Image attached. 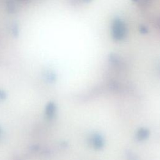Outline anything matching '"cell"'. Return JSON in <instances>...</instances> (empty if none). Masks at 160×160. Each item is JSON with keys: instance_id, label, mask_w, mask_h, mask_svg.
Wrapping results in <instances>:
<instances>
[{"instance_id": "1", "label": "cell", "mask_w": 160, "mask_h": 160, "mask_svg": "<svg viewBox=\"0 0 160 160\" xmlns=\"http://www.w3.org/2000/svg\"><path fill=\"white\" fill-rule=\"evenodd\" d=\"M115 25L114 26L115 36H116L117 38H121L125 34V31L123 24H122L121 23L118 22L116 24H115Z\"/></svg>"}]
</instances>
